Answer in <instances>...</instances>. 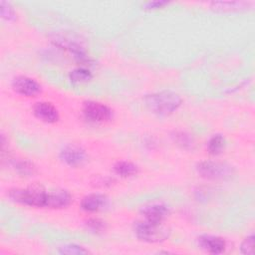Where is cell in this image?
Returning <instances> with one entry per match:
<instances>
[{"label":"cell","instance_id":"obj_1","mask_svg":"<svg viewBox=\"0 0 255 255\" xmlns=\"http://www.w3.org/2000/svg\"><path fill=\"white\" fill-rule=\"evenodd\" d=\"M144 103L151 113L166 117L180 108L182 99L172 91H160L146 95L144 97Z\"/></svg>","mask_w":255,"mask_h":255},{"label":"cell","instance_id":"obj_2","mask_svg":"<svg viewBox=\"0 0 255 255\" xmlns=\"http://www.w3.org/2000/svg\"><path fill=\"white\" fill-rule=\"evenodd\" d=\"M133 230L137 239L146 243H160L170 235V230L162 222H151L145 219L136 221Z\"/></svg>","mask_w":255,"mask_h":255},{"label":"cell","instance_id":"obj_3","mask_svg":"<svg viewBox=\"0 0 255 255\" xmlns=\"http://www.w3.org/2000/svg\"><path fill=\"white\" fill-rule=\"evenodd\" d=\"M195 169L199 176L209 180H230L236 174L231 164L222 161L203 160L196 164Z\"/></svg>","mask_w":255,"mask_h":255},{"label":"cell","instance_id":"obj_4","mask_svg":"<svg viewBox=\"0 0 255 255\" xmlns=\"http://www.w3.org/2000/svg\"><path fill=\"white\" fill-rule=\"evenodd\" d=\"M9 197L20 204L45 207L47 199V191L38 185L29 186L26 188H13L9 190Z\"/></svg>","mask_w":255,"mask_h":255},{"label":"cell","instance_id":"obj_5","mask_svg":"<svg viewBox=\"0 0 255 255\" xmlns=\"http://www.w3.org/2000/svg\"><path fill=\"white\" fill-rule=\"evenodd\" d=\"M82 111L85 118L93 123H106L113 118V111L111 108L95 101L84 103Z\"/></svg>","mask_w":255,"mask_h":255},{"label":"cell","instance_id":"obj_6","mask_svg":"<svg viewBox=\"0 0 255 255\" xmlns=\"http://www.w3.org/2000/svg\"><path fill=\"white\" fill-rule=\"evenodd\" d=\"M60 159L67 165L71 167H79L86 163L88 160V155L86 150L77 144L70 143L60 150Z\"/></svg>","mask_w":255,"mask_h":255},{"label":"cell","instance_id":"obj_7","mask_svg":"<svg viewBox=\"0 0 255 255\" xmlns=\"http://www.w3.org/2000/svg\"><path fill=\"white\" fill-rule=\"evenodd\" d=\"M13 90L26 97H35L41 92L40 84L27 76H17L12 81Z\"/></svg>","mask_w":255,"mask_h":255},{"label":"cell","instance_id":"obj_8","mask_svg":"<svg viewBox=\"0 0 255 255\" xmlns=\"http://www.w3.org/2000/svg\"><path fill=\"white\" fill-rule=\"evenodd\" d=\"M198 246L210 254H220L226 248V242L223 238L215 235L204 234L197 238Z\"/></svg>","mask_w":255,"mask_h":255},{"label":"cell","instance_id":"obj_9","mask_svg":"<svg viewBox=\"0 0 255 255\" xmlns=\"http://www.w3.org/2000/svg\"><path fill=\"white\" fill-rule=\"evenodd\" d=\"M55 44L65 50H67L68 52H70L74 59L76 61H78L81 64H87L90 63V58L87 55L85 49L78 43L72 41V40H68L66 38H56L55 39Z\"/></svg>","mask_w":255,"mask_h":255},{"label":"cell","instance_id":"obj_10","mask_svg":"<svg viewBox=\"0 0 255 255\" xmlns=\"http://www.w3.org/2000/svg\"><path fill=\"white\" fill-rule=\"evenodd\" d=\"M140 214L143 219L151 222H163L169 215V209L166 205L161 203H152L141 208Z\"/></svg>","mask_w":255,"mask_h":255},{"label":"cell","instance_id":"obj_11","mask_svg":"<svg viewBox=\"0 0 255 255\" xmlns=\"http://www.w3.org/2000/svg\"><path fill=\"white\" fill-rule=\"evenodd\" d=\"M33 113L36 118L45 123H55L59 120V113L55 106L48 102H38L33 107Z\"/></svg>","mask_w":255,"mask_h":255},{"label":"cell","instance_id":"obj_12","mask_svg":"<svg viewBox=\"0 0 255 255\" xmlns=\"http://www.w3.org/2000/svg\"><path fill=\"white\" fill-rule=\"evenodd\" d=\"M72 202V195L64 189L47 191L46 206L49 208H64Z\"/></svg>","mask_w":255,"mask_h":255},{"label":"cell","instance_id":"obj_13","mask_svg":"<svg viewBox=\"0 0 255 255\" xmlns=\"http://www.w3.org/2000/svg\"><path fill=\"white\" fill-rule=\"evenodd\" d=\"M108 197L101 193H91L83 197L81 200V207L87 212H97L106 207Z\"/></svg>","mask_w":255,"mask_h":255},{"label":"cell","instance_id":"obj_14","mask_svg":"<svg viewBox=\"0 0 255 255\" xmlns=\"http://www.w3.org/2000/svg\"><path fill=\"white\" fill-rule=\"evenodd\" d=\"M116 174L121 177H130L138 172V167L136 164L127 160H121L114 164L113 167Z\"/></svg>","mask_w":255,"mask_h":255},{"label":"cell","instance_id":"obj_15","mask_svg":"<svg viewBox=\"0 0 255 255\" xmlns=\"http://www.w3.org/2000/svg\"><path fill=\"white\" fill-rule=\"evenodd\" d=\"M173 141L175 144H177L179 147L190 150L193 149L195 146V140L191 134H189L186 131L183 130H176L171 135Z\"/></svg>","mask_w":255,"mask_h":255},{"label":"cell","instance_id":"obj_16","mask_svg":"<svg viewBox=\"0 0 255 255\" xmlns=\"http://www.w3.org/2000/svg\"><path fill=\"white\" fill-rule=\"evenodd\" d=\"M211 8L218 11H233L246 9L250 3L246 1H214L210 3Z\"/></svg>","mask_w":255,"mask_h":255},{"label":"cell","instance_id":"obj_17","mask_svg":"<svg viewBox=\"0 0 255 255\" xmlns=\"http://www.w3.org/2000/svg\"><path fill=\"white\" fill-rule=\"evenodd\" d=\"M13 166L17 173L24 177L33 176L37 171L34 163L27 159H16L13 161Z\"/></svg>","mask_w":255,"mask_h":255},{"label":"cell","instance_id":"obj_18","mask_svg":"<svg viewBox=\"0 0 255 255\" xmlns=\"http://www.w3.org/2000/svg\"><path fill=\"white\" fill-rule=\"evenodd\" d=\"M225 146H226V139L220 133L213 134L207 142V150L212 155H217L221 153L224 150Z\"/></svg>","mask_w":255,"mask_h":255},{"label":"cell","instance_id":"obj_19","mask_svg":"<svg viewBox=\"0 0 255 255\" xmlns=\"http://www.w3.org/2000/svg\"><path fill=\"white\" fill-rule=\"evenodd\" d=\"M69 78L73 83H86L92 79V73L90 72V70L84 67H80L71 71V73L69 74Z\"/></svg>","mask_w":255,"mask_h":255},{"label":"cell","instance_id":"obj_20","mask_svg":"<svg viewBox=\"0 0 255 255\" xmlns=\"http://www.w3.org/2000/svg\"><path fill=\"white\" fill-rule=\"evenodd\" d=\"M59 252L61 254H68V255H83V254L90 253L89 250L77 244H66L59 248Z\"/></svg>","mask_w":255,"mask_h":255},{"label":"cell","instance_id":"obj_21","mask_svg":"<svg viewBox=\"0 0 255 255\" xmlns=\"http://www.w3.org/2000/svg\"><path fill=\"white\" fill-rule=\"evenodd\" d=\"M0 10H1V16L3 19L8 20V21H12L15 20L17 14L15 12L14 7L6 1H1L0 3Z\"/></svg>","mask_w":255,"mask_h":255},{"label":"cell","instance_id":"obj_22","mask_svg":"<svg viewBox=\"0 0 255 255\" xmlns=\"http://www.w3.org/2000/svg\"><path fill=\"white\" fill-rule=\"evenodd\" d=\"M86 226L94 233H103L106 230V223L99 218H90L86 221Z\"/></svg>","mask_w":255,"mask_h":255},{"label":"cell","instance_id":"obj_23","mask_svg":"<svg viewBox=\"0 0 255 255\" xmlns=\"http://www.w3.org/2000/svg\"><path fill=\"white\" fill-rule=\"evenodd\" d=\"M254 241L255 236L253 234L247 236L240 245V252L245 255H254Z\"/></svg>","mask_w":255,"mask_h":255},{"label":"cell","instance_id":"obj_24","mask_svg":"<svg viewBox=\"0 0 255 255\" xmlns=\"http://www.w3.org/2000/svg\"><path fill=\"white\" fill-rule=\"evenodd\" d=\"M167 4L166 1H149L144 3V5L142 7H144V9H156V8H161L163 6H165Z\"/></svg>","mask_w":255,"mask_h":255}]
</instances>
